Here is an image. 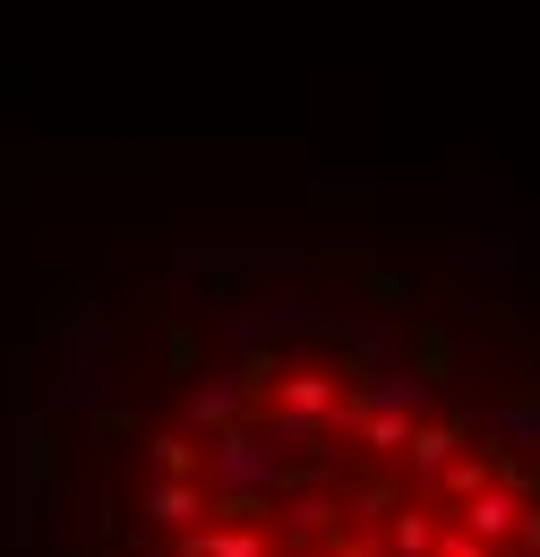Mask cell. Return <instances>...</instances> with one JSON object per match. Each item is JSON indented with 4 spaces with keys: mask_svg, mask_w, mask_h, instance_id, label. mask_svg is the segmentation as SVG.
Instances as JSON below:
<instances>
[{
    "mask_svg": "<svg viewBox=\"0 0 540 557\" xmlns=\"http://www.w3.org/2000/svg\"><path fill=\"white\" fill-rule=\"evenodd\" d=\"M146 557H540V412L360 318H267L155 420Z\"/></svg>",
    "mask_w": 540,
    "mask_h": 557,
    "instance_id": "obj_1",
    "label": "cell"
}]
</instances>
